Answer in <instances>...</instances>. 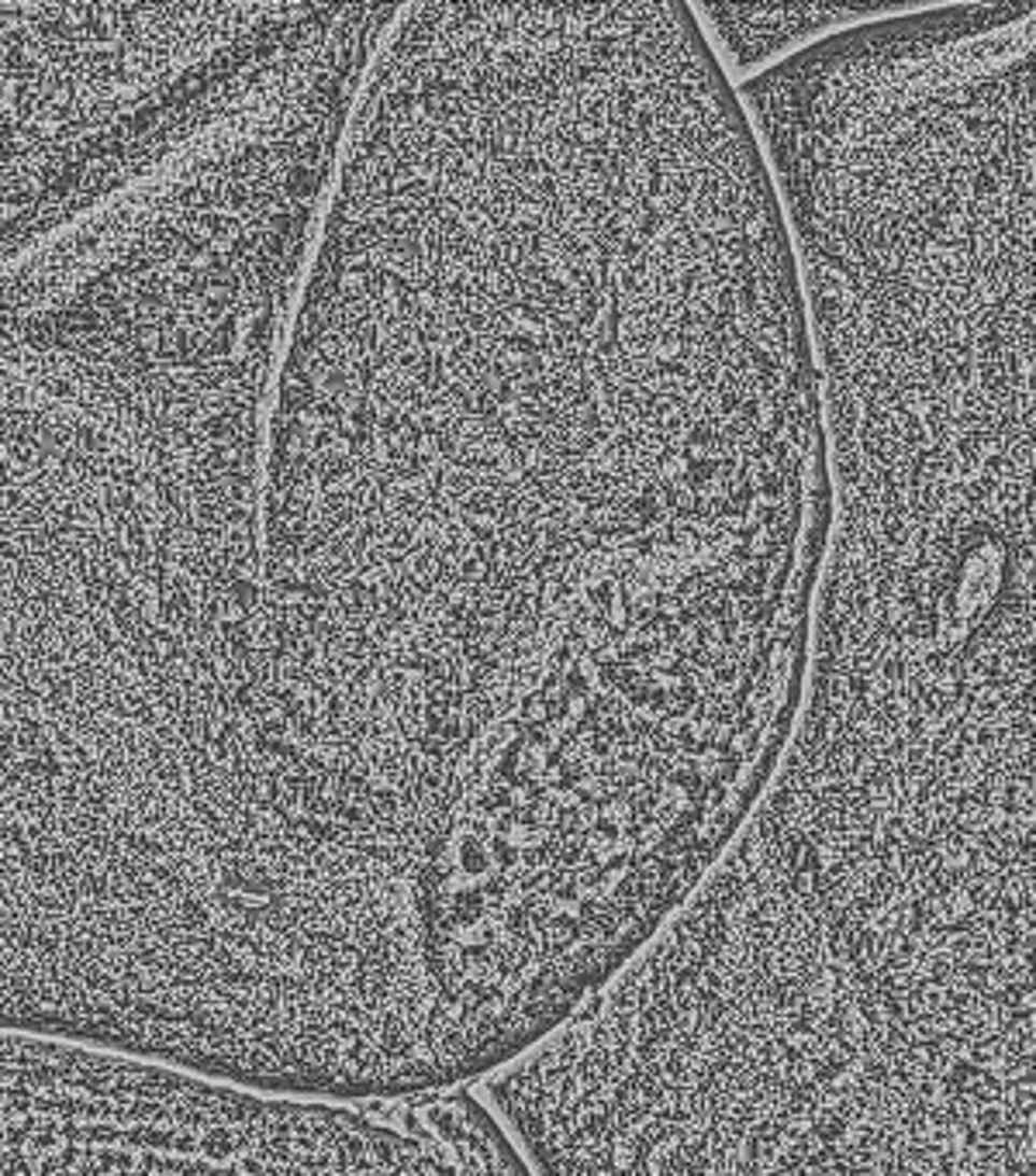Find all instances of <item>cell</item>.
I'll return each mask as SVG.
<instances>
[{
	"label": "cell",
	"mask_w": 1036,
	"mask_h": 1176,
	"mask_svg": "<svg viewBox=\"0 0 1036 1176\" xmlns=\"http://www.w3.org/2000/svg\"><path fill=\"white\" fill-rule=\"evenodd\" d=\"M1030 766L784 749L664 929L484 1080L539 1176H1033Z\"/></svg>",
	"instance_id": "obj_2"
},
{
	"label": "cell",
	"mask_w": 1036,
	"mask_h": 1176,
	"mask_svg": "<svg viewBox=\"0 0 1036 1176\" xmlns=\"http://www.w3.org/2000/svg\"><path fill=\"white\" fill-rule=\"evenodd\" d=\"M245 976L239 680L190 521L0 373V1035L211 1073Z\"/></svg>",
	"instance_id": "obj_3"
},
{
	"label": "cell",
	"mask_w": 1036,
	"mask_h": 1176,
	"mask_svg": "<svg viewBox=\"0 0 1036 1176\" xmlns=\"http://www.w3.org/2000/svg\"><path fill=\"white\" fill-rule=\"evenodd\" d=\"M819 701V698H809ZM822 704H836V701H822ZM1002 704H1033V701H1002ZM1002 704H975V707H1002ZM840 707H853V704H840ZM861 711H888V707H861ZM943 711H971V707H943Z\"/></svg>",
	"instance_id": "obj_4"
},
{
	"label": "cell",
	"mask_w": 1036,
	"mask_h": 1176,
	"mask_svg": "<svg viewBox=\"0 0 1036 1176\" xmlns=\"http://www.w3.org/2000/svg\"><path fill=\"white\" fill-rule=\"evenodd\" d=\"M273 379L262 628L456 793L647 773L795 649L826 453L792 256L556 153L408 162L322 221Z\"/></svg>",
	"instance_id": "obj_1"
}]
</instances>
